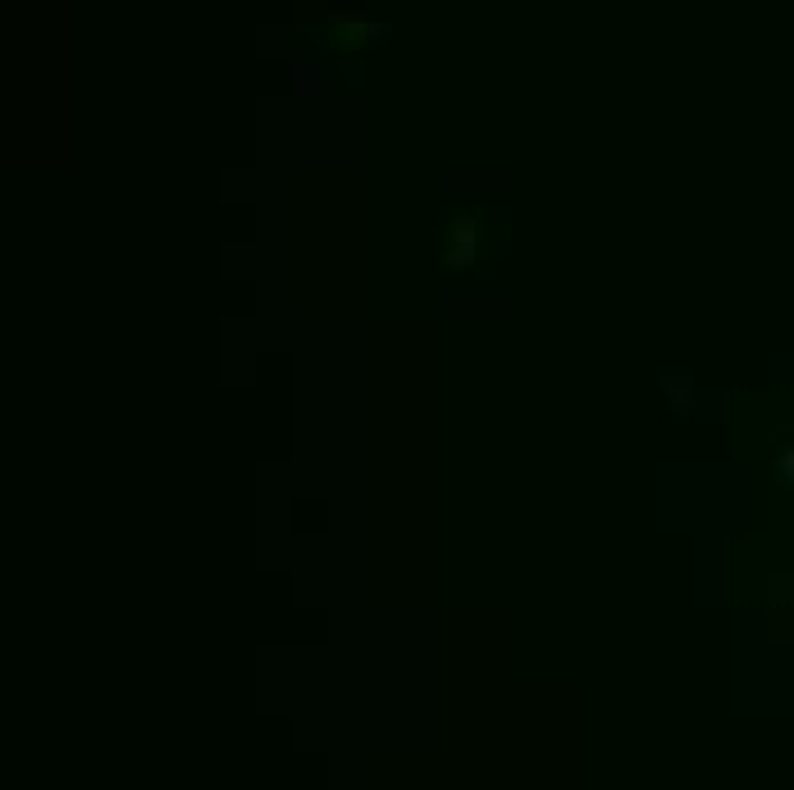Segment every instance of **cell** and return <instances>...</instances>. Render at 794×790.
I'll return each mask as SVG.
<instances>
[{
    "mask_svg": "<svg viewBox=\"0 0 794 790\" xmlns=\"http://www.w3.org/2000/svg\"><path fill=\"white\" fill-rule=\"evenodd\" d=\"M781 475L794 484V452H785V457H781Z\"/></svg>",
    "mask_w": 794,
    "mask_h": 790,
    "instance_id": "1",
    "label": "cell"
}]
</instances>
